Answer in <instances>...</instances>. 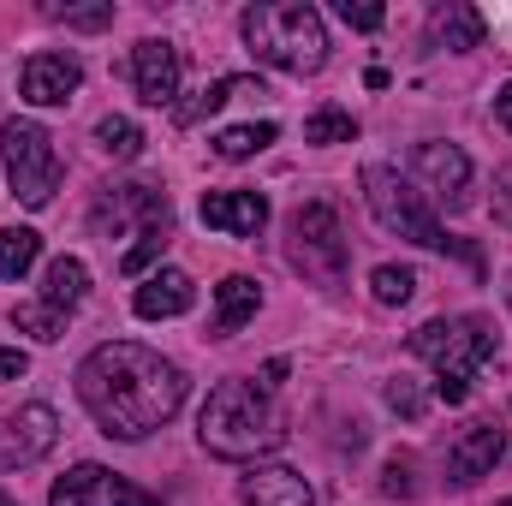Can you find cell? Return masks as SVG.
<instances>
[{
  "label": "cell",
  "mask_w": 512,
  "mask_h": 506,
  "mask_svg": "<svg viewBox=\"0 0 512 506\" xmlns=\"http://www.w3.org/2000/svg\"><path fill=\"white\" fill-rule=\"evenodd\" d=\"M96 149L114 155V161H137V155H143V131H137V120H126V114H108V120L96 126Z\"/></svg>",
  "instance_id": "25"
},
{
  "label": "cell",
  "mask_w": 512,
  "mask_h": 506,
  "mask_svg": "<svg viewBox=\"0 0 512 506\" xmlns=\"http://www.w3.org/2000/svg\"><path fill=\"white\" fill-rule=\"evenodd\" d=\"M387 405H393L399 417H411V423L423 417V393H417V387H411L405 376H393V381H387Z\"/></svg>",
  "instance_id": "32"
},
{
  "label": "cell",
  "mask_w": 512,
  "mask_h": 506,
  "mask_svg": "<svg viewBox=\"0 0 512 506\" xmlns=\"http://www.w3.org/2000/svg\"><path fill=\"white\" fill-rule=\"evenodd\" d=\"M179 78H185V66L167 36H143L131 48V84L149 108H179Z\"/></svg>",
  "instance_id": "11"
},
{
  "label": "cell",
  "mask_w": 512,
  "mask_h": 506,
  "mask_svg": "<svg viewBox=\"0 0 512 506\" xmlns=\"http://www.w3.org/2000/svg\"><path fill=\"white\" fill-rule=\"evenodd\" d=\"M203 227L233 233V239H256L268 227V197L262 191H209L203 197Z\"/></svg>",
  "instance_id": "15"
},
{
  "label": "cell",
  "mask_w": 512,
  "mask_h": 506,
  "mask_svg": "<svg viewBox=\"0 0 512 506\" xmlns=\"http://www.w3.org/2000/svg\"><path fill=\"white\" fill-rule=\"evenodd\" d=\"M280 381H286V358H274V364H268V370H262V381H256V387H268V393H274V387H280Z\"/></svg>",
  "instance_id": "36"
},
{
  "label": "cell",
  "mask_w": 512,
  "mask_h": 506,
  "mask_svg": "<svg viewBox=\"0 0 512 506\" xmlns=\"http://www.w3.org/2000/svg\"><path fill=\"white\" fill-rule=\"evenodd\" d=\"M429 42L447 48V54L483 48V12L465 6V0H435V6H429Z\"/></svg>",
  "instance_id": "18"
},
{
  "label": "cell",
  "mask_w": 512,
  "mask_h": 506,
  "mask_svg": "<svg viewBox=\"0 0 512 506\" xmlns=\"http://www.w3.org/2000/svg\"><path fill=\"white\" fill-rule=\"evenodd\" d=\"M48 18H66L78 30H102V24H114V6H48Z\"/></svg>",
  "instance_id": "30"
},
{
  "label": "cell",
  "mask_w": 512,
  "mask_h": 506,
  "mask_svg": "<svg viewBox=\"0 0 512 506\" xmlns=\"http://www.w3.org/2000/svg\"><path fill=\"white\" fill-rule=\"evenodd\" d=\"M304 143H358V120L346 108H316L304 120Z\"/></svg>",
  "instance_id": "26"
},
{
  "label": "cell",
  "mask_w": 512,
  "mask_h": 506,
  "mask_svg": "<svg viewBox=\"0 0 512 506\" xmlns=\"http://www.w3.org/2000/svg\"><path fill=\"white\" fill-rule=\"evenodd\" d=\"M501 453H507V429H501V423H471V429L447 447V483H453V489L483 483V477L501 465Z\"/></svg>",
  "instance_id": "13"
},
{
  "label": "cell",
  "mask_w": 512,
  "mask_h": 506,
  "mask_svg": "<svg viewBox=\"0 0 512 506\" xmlns=\"http://www.w3.org/2000/svg\"><path fill=\"white\" fill-rule=\"evenodd\" d=\"M167 239H173V233H143V239H137V245H131L126 256H120V274H143V268H149L155 256L167 251Z\"/></svg>",
  "instance_id": "29"
},
{
  "label": "cell",
  "mask_w": 512,
  "mask_h": 506,
  "mask_svg": "<svg viewBox=\"0 0 512 506\" xmlns=\"http://www.w3.org/2000/svg\"><path fill=\"white\" fill-rule=\"evenodd\" d=\"M495 221H501V227H512V161L495 173Z\"/></svg>",
  "instance_id": "33"
},
{
  "label": "cell",
  "mask_w": 512,
  "mask_h": 506,
  "mask_svg": "<svg viewBox=\"0 0 512 506\" xmlns=\"http://www.w3.org/2000/svg\"><path fill=\"white\" fill-rule=\"evenodd\" d=\"M435 393H441L447 405H465V399H471V387H459V381H435Z\"/></svg>",
  "instance_id": "35"
},
{
  "label": "cell",
  "mask_w": 512,
  "mask_h": 506,
  "mask_svg": "<svg viewBox=\"0 0 512 506\" xmlns=\"http://www.w3.org/2000/svg\"><path fill=\"white\" fill-rule=\"evenodd\" d=\"M78 399L102 435L143 441L185 405V370L137 340H108L78 364Z\"/></svg>",
  "instance_id": "1"
},
{
  "label": "cell",
  "mask_w": 512,
  "mask_h": 506,
  "mask_svg": "<svg viewBox=\"0 0 512 506\" xmlns=\"http://www.w3.org/2000/svg\"><path fill=\"white\" fill-rule=\"evenodd\" d=\"M84 292H90V268L78 262V256H54L48 262V274H42V304H54V310H78L84 304Z\"/></svg>",
  "instance_id": "20"
},
{
  "label": "cell",
  "mask_w": 512,
  "mask_h": 506,
  "mask_svg": "<svg viewBox=\"0 0 512 506\" xmlns=\"http://www.w3.org/2000/svg\"><path fill=\"white\" fill-rule=\"evenodd\" d=\"M370 292H376V304L393 310V304H405V298L417 292V274H411V268H399V262H382V268L370 274Z\"/></svg>",
  "instance_id": "27"
},
{
  "label": "cell",
  "mask_w": 512,
  "mask_h": 506,
  "mask_svg": "<svg viewBox=\"0 0 512 506\" xmlns=\"http://www.w3.org/2000/svg\"><path fill=\"white\" fill-rule=\"evenodd\" d=\"M364 197H370V215L382 221L387 233H399V239H411V245H423V251H459L471 268L483 262V256H477V245L447 239V227L435 221V209L423 203V191H417L399 167L370 161V167H364Z\"/></svg>",
  "instance_id": "4"
},
{
  "label": "cell",
  "mask_w": 512,
  "mask_h": 506,
  "mask_svg": "<svg viewBox=\"0 0 512 506\" xmlns=\"http://www.w3.org/2000/svg\"><path fill=\"white\" fill-rule=\"evenodd\" d=\"M24 370H30V358L6 346V352H0V381H18V376H24Z\"/></svg>",
  "instance_id": "34"
},
{
  "label": "cell",
  "mask_w": 512,
  "mask_h": 506,
  "mask_svg": "<svg viewBox=\"0 0 512 506\" xmlns=\"http://www.w3.org/2000/svg\"><path fill=\"white\" fill-rule=\"evenodd\" d=\"M90 227H96V239H143V233H173V203H167V191L161 185H108L102 197H96V209H90Z\"/></svg>",
  "instance_id": "8"
},
{
  "label": "cell",
  "mask_w": 512,
  "mask_h": 506,
  "mask_svg": "<svg viewBox=\"0 0 512 506\" xmlns=\"http://www.w3.org/2000/svg\"><path fill=\"white\" fill-rule=\"evenodd\" d=\"M0 143H6V179H12V197H18L24 209H48L54 191H60V155H54V137L36 126V120H6Z\"/></svg>",
  "instance_id": "7"
},
{
  "label": "cell",
  "mask_w": 512,
  "mask_h": 506,
  "mask_svg": "<svg viewBox=\"0 0 512 506\" xmlns=\"http://www.w3.org/2000/svg\"><path fill=\"white\" fill-rule=\"evenodd\" d=\"M507 304H512V280H507Z\"/></svg>",
  "instance_id": "38"
},
{
  "label": "cell",
  "mask_w": 512,
  "mask_h": 506,
  "mask_svg": "<svg viewBox=\"0 0 512 506\" xmlns=\"http://www.w3.org/2000/svg\"><path fill=\"white\" fill-rule=\"evenodd\" d=\"M48 506H161V501L143 495L137 483H126V477L108 471V465H72V471L48 489Z\"/></svg>",
  "instance_id": "10"
},
{
  "label": "cell",
  "mask_w": 512,
  "mask_h": 506,
  "mask_svg": "<svg viewBox=\"0 0 512 506\" xmlns=\"http://www.w3.org/2000/svg\"><path fill=\"white\" fill-rule=\"evenodd\" d=\"M495 506H512V495H507V501H495Z\"/></svg>",
  "instance_id": "39"
},
{
  "label": "cell",
  "mask_w": 512,
  "mask_h": 506,
  "mask_svg": "<svg viewBox=\"0 0 512 506\" xmlns=\"http://www.w3.org/2000/svg\"><path fill=\"white\" fill-rule=\"evenodd\" d=\"M495 120H501V126L512 131V84L501 90V96H495Z\"/></svg>",
  "instance_id": "37"
},
{
  "label": "cell",
  "mask_w": 512,
  "mask_h": 506,
  "mask_svg": "<svg viewBox=\"0 0 512 506\" xmlns=\"http://www.w3.org/2000/svg\"><path fill=\"white\" fill-rule=\"evenodd\" d=\"M0 506H12V501H6V495H0Z\"/></svg>",
  "instance_id": "40"
},
{
  "label": "cell",
  "mask_w": 512,
  "mask_h": 506,
  "mask_svg": "<svg viewBox=\"0 0 512 506\" xmlns=\"http://www.w3.org/2000/svg\"><path fill=\"white\" fill-rule=\"evenodd\" d=\"M191 304H197V286H191V274H185V268H161V274H149V280L137 286V298H131V310H137L143 322L185 316Z\"/></svg>",
  "instance_id": "16"
},
{
  "label": "cell",
  "mask_w": 512,
  "mask_h": 506,
  "mask_svg": "<svg viewBox=\"0 0 512 506\" xmlns=\"http://www.w3.org/2000/svg\"><path fill=\"white\" fill-rule=\"evenodd\" d=\"M334 12H340L352 30H382V24H387V12H382V6H370V0H340Z\"/></svg>",
  "instance_id": "31"
},
{
  "label": "cell",
  "mask_w": 512,
  "mask_h": 506,
  "mask_svg": "<svg viewBox=\"0 0 512 506\" xmlns=\"http://www.w3.org/2000/svg\"><path fill=\"white\" fill-rule=\"evenodd\" d=\"M60 441V417L48 405H24L18 417L0 423V465H30Z\"/></svg>",
  "instance_id": "14"
},
{
  "label": "cell",
  "mask_w": 512,
  "mask_h": 506,
  "mask_svg": "<svg viewBox=\"0 0 512 506\" xmlns=\"http://www.w3.org/2000/svg\"><path fill=\"white\" fill-rule=\"evenodd\" d=\"M12 328L30 334V340H42V346H54V340L66 334V310H54V304L36 298V304H18V310H12Z\"/></svg>",
  "instance_id": "24"
},
{
  "label": "cell",
  "mask_w": 512,
  "mask_h": 506,
  "mask_svg": "<svg viewBox=\"0 0 512 506\" xmlns=\"http://www.w3.org/2000/svg\"><path fill=\"white\" fill-rule=\"evenodd\" d=\"M239 501L245 506H316L310 483L292 465H256L251 477H239Z\"/></svg>",
  "instance_id": "17"
},
{
  "label": "cell",
  "mask_w": 512,
  "mask_h": 506,
  "mask_svg": "<svg viewBox=\"0 0 512 506\" xmlns=\"http://www.w3.org/2000/svg\"><path fill=\"white\" fill-rule=\"evenodd\" d=\"M411 179H417L423 197L441 203L447 215L471 209V155H465L459 143H441V137L417 143V155H411Z\"/></svg>",
  "instance_id": "9"
},
{
  "label": "cell",
  "mask_w": 512,
  "mask_h": 506,
  "mask_svg": "<svg viewBox=\"0 0 512 506\" xmlns=\"http://www.w3.org/2000/svg\"><path fill=\"white\" fill-rule=\"evenodd\" d=\"M274 137H280V126H274V120H256V126H227V131H215V155H221V161H251V155H262Z\"/></svg>",
  "instance_id": "23"
},
{
  "label": "cell",
  "mask_w": 512,
  "mask_h": 506,
  "mask_svg": "<svg viewBox=\"0 0 512 506\" xmlns=\"http://www.w3.org/2000/svg\"><path fill=\"white\" fill-rule=\"evenodd\" d=\"M42 256V233L36 227H0V280H24Z\"/></svg>",
  "instance_id": "22"
},
{
  "label": "cell",
  "mask_w": 512,
  "mask_h": 506,
  "mask_svg": "<svg viewBox=\"0 0 512 506\" xmlns=\"http://www.w3.org/2000/svg\"><path fill=\"white\" fill-rule=\"evenodd\" d=\"M256 304H262V286H256L251 274H227V280L215 286V322H209V340H233V334L256 316Z\"/></svg>",
  "instance_id": "19"
},
{
  "label": "cell",
  "mask_w": 512,
  "mask_h": 506,
  "mask_svg": "<svg viewBox=\"0 0 512 506\" xmlns=\"http://www.w3.org/2000/svg\"><path fill=\"white\" fill-rule=\"evenodd\" d=\"M84 84V66L72 54H30L24 72H18V90L30 108H66Z\"/></svg>",
  "instance_id": "12"
},
{
  "label": "cell",
  "mask_w": 512,
  "mask_h": 506,
  "mask_svg": "<svg viewBox=\"0 0 512 506\" xmlns=\"http://www.w3.org/2000/svg\"><path fill=\"white\" fill-rule=\"evenodd\" d=\"M411 477H417V459H411V453H393L382 465V495H417Z\"/></svg>",
  "instance_id": "28"
},
{
  "label": "cell",
  "mask_w": 512,
  "mask_h": 506,
  "mask_svg": "<svg viewBox=\"0 0 512 506\" xmlns=\"http://www.w3.org/2000/svg\"><path fill=\"white\" fill-rule=\"evenodd\" d=\"M411 352H417L441 381L471 387V376L495 358V328H489L483 316H441V322H423V328L411 334Z\"/></svg>",
  "instance_id": "5"
},
{
  "label": "cell",
  "mask_w": 512,
  "mask_h": 506,
  "mask_svg": "<svg viewBox=\"0 0 512 506\" xmlns=\"http://www.w3.org/2000/svg\"><path fill=\"white\" fill-rule=\"evenodd\" d=\"M286 262L304 280H316V286H340L346 280V233H340V215L328 203H304L286 221Z\"/></svg>",
  "instance_id": "6"
},
{
  "label": "cell",
  "mask_w": 512,
  "mask_h": 506,
  "mask_svg": "<svg viewBox=\"0 0 512 506\" xmlns=\"http://www.w3.org/2000/svg\"><path fill=\"white\" fill-rule=\"evenodd\" d=\"M239 96H262V84H256V78H221V84H209L197 102H179V108H173V120H179V126H197V120L221 114V108H227V102H239Z\"/></svg>",
  "instance_id": "21"
},
{
  "label": "cell",
  "mask_w": 512,
  "mask_h": 506,
  "mask_svg": "<svg viewBox=\"0 0 512 506\" xmlns=\"http://www.w3.org/2000/svg\"><path fill=\"white\" fill-rule=\"evenodd\" d=\"M197 435H203V447L215 459H262V453H274L286 441V417L268 399V387H256V381H221L203 399Z\"/></svg>",
  "instance_id": "2"
},
{
  "label": "cell",
  "mask_w": 512,
  "mask_h": 506,
  "mask_svg": "<svg viewBox=\"0 0 512 506\" xmlns=\"http://www.w3.org/2000/svg\"><path fill=\"white\" fill-rule=\"evenodd\" d=\"M239 30H245L256 60H268L280 72H322L328 66V24H322L316 6L262 0V6H245Z\"/></svg>",
  "instance_id": "3"
}]
</instances>
